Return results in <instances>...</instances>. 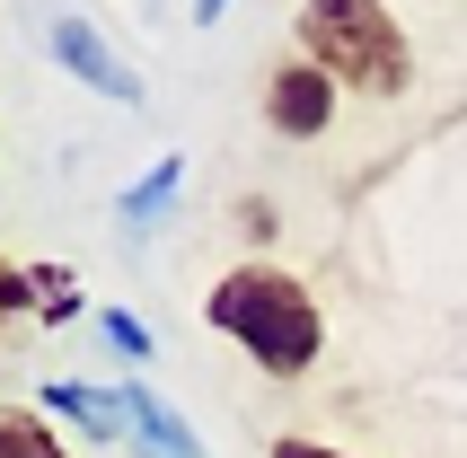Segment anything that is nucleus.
<instances>
[{
  "instance_id": "obj_1",
  "label": "nucleus",
  "mask_w": 467,
  "mask_h": 458,
  "mask_svg": "<svg viewBox=\"0 0 467 458\" xmlns=\"http://www.w3.org/2000/svg\"><path fill=\"white\" fill-rule=\"evenodd\" d=\"M203 317H212V335H230L238 353L256 361V370H274V380H300L327 353V317H317L309 282L283 274V265H238V274H221L203 291Z\"/></svg>"
},
{
  "instance_id": "obj_2",
  "label": "nucleus",
  "mask_w": 467,
  "mask_h": 458,
  "mask_svg": "<svg viewBox=\"0 0 467 458\" xmlns=\"http://www.w3.org/2000/svg\"><path fill=\"white\" fill-rule=\"evenodd\" d=\"M300 53L336 88H370V98H397L415 79V45L389 18V0H309L300 9Z\"/></svg>"
},
{
  "instance_id": "obj_3",
  "label": "nucleus",
  "mask_w": 467,
  "mask_h": 458,
  "mask_svg": "<svg viewBox=\"0 0 467 458\" xmlns=\"http://www.w3.org/2000/svg\"><path fill=\"white\" fill-rule=\"evenodd\" d=\"M45 45H53V62L79 79V88H98V98H115V106H141V79H132V62L115 45H106L98 26L79 18V9H62V18H45Z\"/></svg>"
},
{
  "instance_id": "obj_4",
  "label": "nucleus",
  "mask_w": 467,
  "mask_h": 458,
  "mask_svg": "<svg viewBox=\"0 0 467 458\" xmlns=\"http://www.w3.org/2000/svg\"><path fill=\"white\" fill-rule=\"evenodd\" d=\"M336 98H344V88L317 71L309 53H300V62H283V71L265 79V124L291 132V141H317V132L336 124Z\"/></svg>"
},
{
  "instance_id": "obj_5",
  "label": "nucleus",
  "mask_w": 467,
  "mask_h": 458,
  "mask_svg": "<svg viewBox=\"0 0 467 458\" xmlns=\"http://www.w3.org/2000/svg\"><path fill=\"white\" fill-rule=\"evenodd\" d=\"M124 414H132V441H124V450H141V458H212L203 432H194L168 397H150L141 380H124Z\"/></svg>"
},
{
  "instance_id": "obj_6",
  "label": "nucleus",
  "mask_w": 467,
  "mask_h": 458,
  "mask_svg": "<svg viewBox=\"0 0 467 458\" xmlns=\"http://www.w3.org/2000/svg\"><path fill=\"white\" fill-rule=\"evenodd\" d=\"M53 423H79L88 441H132V414H124V388H88V380H45V406Z\"/></svg>"
},
{
  "instance_id": "obj_7",
  "label": "nucleus",
  "mask_w": 467,
  "mask_h": 458,
  "mask_svg": "<svg viewBox=\"0 0 467 458\" xmlns=\"http://www.w3.org/2000/svg\"><path fill=\"white\" fill-rule=\"evenodd\" d=\"M177 194H185V151H159V159H150V177H132L124 194H115V221H124V238H150V229L177 212Z\"/></svg>"
},
{
  "instance_id": "obj_8",
  "label": "nucleus",
  "mask_w": 467,
  "mask_h": 458,
  "mask_svg": "<svg viewBox=\"0 0 467 458\" xmlns=\"http://www.w3.org/2000/svg\"><path fill=\"white\" fill-rule=\"evenodd\" d=\"M0 458H71V450H62V432H53L45 414L0 406Z\"/></svg>"
},
{
  "instance_id": "obj_9",
  "label": "nucleus",
  "mask_w": 467,
  "mask_h": 458,
  "mask_svg": "<svg viewBox=\"0 0 467 458\" xmlns=\"http://www.w3.org/2000/svg\"><path fill=\"white\" fill-rule=\"evenodd\" d=\"M36 317H45V327H62V317H79V282L62 274V265H36Z\"/></svg>"
},
{
  "instance_id": "obj_10",
  "label": "nucleus",
  "mask_w": 467,
  "mask_h": 458,
  "mask_svg": "<svg viewBox=\"0 0 467 458\" xmlns=\"http://www.w3.org/2000/svg\"><path fill=\"white\" fill-rule=\"evenodd\" d=\"M98 327H106V344H115L124 361H150V327H141L132 308H98Z\"/></svg>"
},
{
  "instance_id": "obj_11",
  "label": "nucleus",
  "mask_w": 467,
  "mask_h": 458,
  "mask_svg": "<svg viewBox=\"0 0 467 458\" xmlns=\"http://www.w3.org/2000/svg\"><path fill=\"white\" fill-rule=\"evenodd\" d=\"M26 308H36V274H9V265H0V327L26 317Z\"/></svg>"
},
{
  "instance_id": "obj_12",
  "label": "nucleus",
  "mask_w": 467,
  "mask_h": 458,
  "mask_svg": "<svg viewBox=\"0 0 467 458\" xmlns=\"http://www.w3.org/2000/svg\"><path fill=\"white\" fill-rule=\"evenodd\" d=\"M265 458H344V450H327V441H309V432H283Z\"/></svg>"
},
{
  "instance_id": "obj_13",
  "label": "nucleus",
  "mask_w": 467,
  "mask_h": 458,
  "mask_svg": "<svg viewBox=\"0 0 467 458\" xmlns=\"http://www.w3.org/2000/svg\"><path fill=\"white\" fill-rule=\"evenodd\" d=\"M238 229L247 238H274V203H238Z\"/></svg>"
},
{
  "instance_id": "obj_14",
  "label": "nucleus",
  "mask_w": 467,
  "mask_h": 458,
  "mask_svg": "<svg viewBox=\"0 0 467 458\" xmlns=\"http://www.w3.org/2000/svg\"><path fill=\"white\" fill-rule=\"evenodd\" d=\"M221 9H230V0H194V26H221Z\"/></svg>"
}]
</instances>
